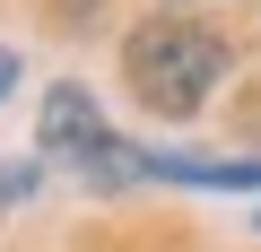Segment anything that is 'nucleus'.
<instances>
[{"label": "nucleus", "instance_id": "1", "mask_svg": "<svg viewBox=\"0 0 261 252\" xmlns=\"http://www.w3.org/2000/svg\"><path fill=\"white\" fill-rule=\"evenodd\" d=\"M122 70H130V96H140L148 113L183 122V113H200V104L218 96V78H226V44H218L209 26H192V18H157V26L130 35Z\"/></svg>", "mask_w": 261, "mask_h": 252}, {"label": "nucleus", "instance_id": "2", "mask_svg": "<svg viewBox=\"0 0 261 252\" xmlns=\"http://www.w3.org/2000/svg\"><path fill=\"white\" fill-rule=\"evenodd\" d=\"M44 148L53 157H70V165H87V174H122V157H113V131L96 122V104L79 96V87H53L44 96Z\"/></svg>", "mask_w": 261, "mask_h": 252}, {"label": "nucleus", "instance_id": "3", "mask_svg": "<svg viewBox=\"0 0 261 252\" xmlns=\"http://www.w3.org/2000/svg\"><path fill=\"white\" fill-rule=\"evenodd\" d=\"M148 174H174V183H209V191H261V157H244V165H200V157H148Z\"/></svg>", "mask_w": 261, "mask_h": 252}, {"label": "nucleus", "instance_id": "4", "mask_svg": "<svg viewBox=\"0 0 261 252\" xmlns=\"http://www.w3.org/2000/svg\"><path fill=\"white\" fill-rule=\"evenodd\" d=\"M9 78H18V52H9V44H0V96H9Z\"/></svg>", "mask_w": 261, "mask_h": 252}]
</instances>
